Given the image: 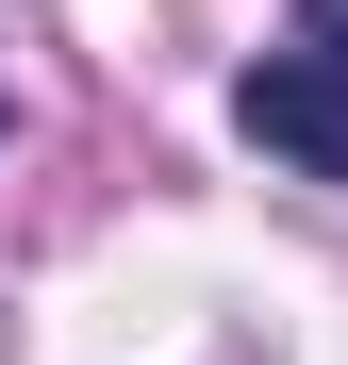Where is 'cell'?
<instances>
[{"instance_id":"6da1fadb","label":"cell","mask_w":348,"mask_h":365,"mask_svg":"<svg viewBox=\"0 0 348 365\" xmlns=\"http://www.w3.org/2000/svg\"><path fill=\"white\" fill-rule=\"evenodd\" d=\"M232 116L282 150V166H315V182H348V67L332 50H265L249 83H232Z\"/></svg>"},{"instance_id":"7a4b0ae2","label":"cell","mask_w":348,"mask_h":365,"mask_svg":"<svg viewBox=\"0 0 348 365\" xmlns=\"http://www.w3.org/2000/svg\"><path fill=\"white\" fill-rule=\"evenodd\" d=\"M299 17H315V50H332V67H348V0H299Z\"/></svg>"}]
</instances>
